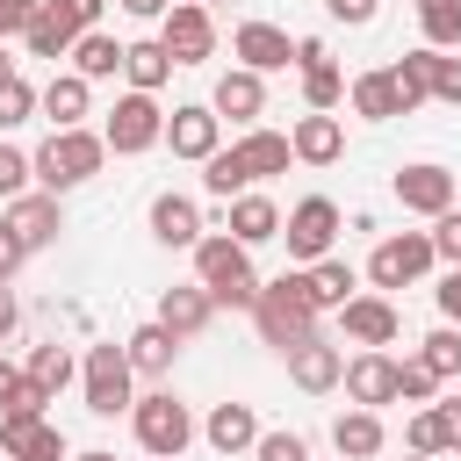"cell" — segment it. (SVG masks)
Segmentation results:
<instances>
[{
  "instance_id": "6da1fadb",
  "label": "cell",
  "mask_w": 461,
  "mask_h": 461,
  "mask_svg": "<svg viewBox=\"0 0 461 461\" xmlns=\"http://www.w3.org/2000/svg\"><path fill=\"white\" fill-rule=\"evenodd\" d=\"M252 317H259V339H267V346H281V353L310 346V339H317V295H310V274H281V281H267Z\"/></svg>"
},
{
  "instance_id": "7a4b0ae2",
  "label": "cell",
  "mask_w": 461,
  "mask_h": 461,
  "mask_svg": "<svg viewBox=\"0 0 461 461\" xmlns=\"http://www.w3.org/2000/svg\"><path fill=\"white\" fill-rule=\"evenodd\" d=\"M194 274H202V288L216 295V310H259V281H252V267H245V245H238L230 230L194 245Z\"/></svg>"
},
{
  "instance_id": "3957f363",
  "label": "cell",
  "mask_w": 461,
  "mask_h": 461,
  "mask_svg": "<svg viewBox=\"0 0 461 461\" xmlns=\"http://www.w3.org/2000/svg\"><path fill=\"white\" fill-rule=\"evenodd\" d=\"M101 158H108V137H94V130H50V144L36 151V180H43V194H65V187L94 180Z\"/></svg>"
},
{
  "instance_id": "277c9868",
  "label": "cell",
  "mask_w": 461,
  "mask_h": 461,
  "mask_svg": "<svg viewBox=\"0 0 461 461\" xmlns=\"http://www.w3.org/2000/svg\"><path fill=\"white\" fill-rule=\"evenodd\" d=\"M130 425H137V447L144 454H158V461H180V447L194 439V418H187V403L180 396H137V411H130Z\"/></svg>"
},
{
  "instance_id": "5b68a950",
  "label": "cell",
  "mask_w": 461,
  "mask_h": 461,
  "mask_svg": "<svg viewBox=\"0 0 461 461\" xmlns=\"http://www.w3.org/2000/svg\"><path fill=\"white\" fill-rule=\"evenodd\" d=\"M130 353L122 346H86V367H79V382H86V411L94 418H115V411H137L130 403Z\"/></svg>"
},
{
  "instance_id": "8992f818",
  "label": "cell",
  "mask_w": 461,
  "mask_h": 461,
  "mask_svg": "<svg viewBox=\"0 0 461 461\" xmlns=\"http://www.w3.org/2000/svg\"><path fill=\"white\" fill-rule=\"evenodd\" d=\"M432 259H439V252H432V230H396V238H382V245H375L367 281H375V288H411Z\"/></svg>"
},
{
  "instance_id": "52a82bcc",
  "label": "cell",
  "mask_w": 461,
  "mask_h": 461,
  "mask_svg": "<svg viewBox=\"0 0 461 461\" xmlns=\"http://www.w3.org/2000/svg\"><path fill=\"white\" fill-rule=\"evenodd\" d=\"M101 137H108V151L130 158V151H151V144L166 137V115H158L151 94H122V101L108 108V130H101Z\"/></svg>"
},
{
  "instance_id": "ba28073f",
  "label": "cell",
  "mask_w": 461,
  "mask_h": 461,
  "mask_svg": "<svg viewBox=\"0 0 461 461\" xmlns=\"http://www.w3.org/2000/svg\"><path fill=\"white\" fill-rule=\"evenodd\" d=\"M281 238H288V252H295V259H310V267H317V259L331 252V238H339V209H331L324 194H310V202H295V209L281 216Z\"/></svg>"
},
{
  "instance_id": "9c48e42d",
  "label": "cell",
  "mask_w": 461,
  "mask_h": 461,
  "mask_svg": "<svg viewBox=\"0 0 461 461\" xmlns=\"http://www.w3.org/2000/svg\"><path fill=\"white\" fill-rule=\"evenodd\" d=\"M158 43L173 50V65H202V58L216 50V22H209V7H173V14L158 22Z\"/></svg>"
},
{
  "instance_id": "30bf717a",
  "label": "cell",
  "mask_w": 461,
  "mask_h": 461,
  "mask_svg": "<svg viewBox=\"0 0 461 461\" xmlns=\"http://www.w3.org/2000/svg\"><path fill=\"white\" fill-rule=\"evenodd\" d=\"M396 202H403L411 216H447V209H454V173L432 166V158H425V166H403V173H396Z\"/></svg>"
},
{
  "instance_id": "8fae6325",
  "label": "cell",
  "mask_w": 461,
  "mask_h": 461,
  "mask_svg": "<svg viewBox=\"0 0 461 461\" xmlns=\"http://www.w3.org/2000/svg\"><path fill=\"white\" fill-rule=\"evenodd\" d=\"M339 324H346V339H353V346H367V353H382V346L403 331V317H396V303H389V295H353V303L339 310Z\"/></svg>"
},
{
  "instance_id": "7c38bea8",
  "label": "cell",
  "mask_w": 461,
  "mask_h": 461,
  "mask_svg": "<svg viewBox=\"0 0 461 461\" xmlns=\"http://www.w3.org/2000/svg\"><path fill=\"white\" fill-rule=\"evenodd\" d=\"M216 130H223V115L202 108V101L166 115V144H173V158H202V166H209V158H216Z\"/></svg>"
},
{
  "instance_id": "4fadbf2b",
  "label": "cell",
  "mask_w": 461,
  "mask_h": 461,
  "mask_svg": "<svg viewBox=\"0 0 461 461\" xmlns=\"http://www.w3.org/2000/svg\"><path fill=\"white\" fill-rule=\"evenodd\" d=\"M7 230H14L29 252L58 245V230H65V209H58V194H22V202H7Z\"/></svg>"
},
{
  "instance_id": "5bb4252c",
  "label": "cell",
  "mask_w": 461,
  "mask_h": 461,
  "mask_svg": "<svg viewBox=\"0 0 461 461\" xmlns=\"http://www.w3.org/2000/svg\"><path fill=\"white\" fill-rule=\"evenodd\" d=\"M288 382H295L303 396H324V389H339V382H346V353H339V346H324V339H310V346H295V353H288Z\"/></svg>"
},
{
  "instance_id": "9a60e30c",
  "label": "cell",
  "mask_w": 461,
  "mask_h": 461,
  "mask_svg": "<svg viewBox=\"0 0 461 461\" xmlns=\"http://www.w3.org/2000/svg\"><path fill=\"white\" fill-rule=\"evenodd\" d=\"M0 454L7 461H65V432L43 418H0Z\"/></svg>"
},
{
  "instance_id": "2e32d148",
  "label": "cell",
  "mask_w": 461,
  "mask_h": 461,
  "mask_svg": "<svg viewBox=\"0 0 461 461\" xmlns=\"http://www.w3.org/2000/svg\"><path fill=\"white\" fill-rule=\"evenodd\" d=\"M230 50L245 58V72H281V65H295V43H288L274 22H245V29L230 36Z\"/></svg>"
},
{
  "instance_id": "e0dca14e",
  "label": "cell",
  "mask_w": 461,
  "mask_h": 461,
  "mask_svg": "<svg viewBox=\"0 0 461 461\" xmlns=\"http://www.w3.org/2000/svg\"><path fill=\"white\" fill-rule=\"evenodd\" d=\"M151 238L173 245V252H180V245L194 252V245H202V209H194L187 194H158V202H151Z\"/></svg>"
},
{
  "instance_id": "ac0fdd59",
  "label": "cell",
  "mask_w": 461,
  "mask_h": 461,
  "mask_svg": "<svg viewBox=\"0 0 461 461\" xmlns=\"http://www.w3.org/2000/svg\"><path fill=\"white\" fill-rule=\"evenodd\" d=\"M209 317H216V295H209L202 281H194V288H166V295H158V324H166L173 339H194Z\"/></svg>"
},
{
  "instance_id": "d6986e66",
  "label": "cell",
  "mask_w": 461,
  "mask_h": 461,
  "mask_svg": "<svg viewBox=\"0 0 461 461\" xmlns=\"http://www.w3.org/2000/svg\"><path fill=\"white\" fill-rule=\"evenodd\" d=\"M346 396H353L360 411L396 403V360H389V353H360V360L346 367Z\"/></svg>"
},
{
  "instance_id": "ffe728a7",
  "label": "cell",
  "mask_w": 461,
  "mask_h": 461,
  "mask_svg": "<svg viewBox=\"0 0 461 461\" xmlns=\"http://www.w3.org/2000/svg\"><path fill=\"white\" fill-rule=\"evenodd\" d=\"M202 432H209L216 454H252V447H259V418H252V403H216Z\"/></svg>"
},
{
  "instance_id": "44dd1931",
  "label": "cell",
  "mask_w": 461,
  "mask_h": 461,
  "mask_svg": "<svg viewBox=\"0 0 461 461\" xmlns=\"http://www.w3.org/2000/svg\"><path fill=\"white\" fill-rule=\"evenodd\" d=\"M86 86H94V79H79V72H58V79L43 86V101H36V108L50 115V130H79V122H86V101H94Z\"/></svg>"
},
{
  "instance_id": "7402d4cb",
  "label": "cell",
  "mask_w": 461,
  "mask_h": 461,
  "mask_svg": "<svg viewBox=\"0 0 461 461\" xmlns=\"http://www.w3.org/2000/svg\"><path fill=\"white\" fill-rule=\"evenodd\" d=\"M209 108H216V115H230V122H252V115L267 108L259 72H245V65H238V72H223V79H216V94H209Z\"/></svg>"
},
{
  "instance_id": "603a6c76",
  "label": "cell",
  "mask_w": 461,
  "mask_h": 461,
  "mask_svg": "<svg viewBox=\"0 0 461 461\" xmlns=\"http://www.w3.org/2000/svg\"><path fill=\"white\" fill-rule=\"evenodd\" d=\"M331 447H339V461H367V454H382V418L375 411H339L331 418Z\"/></svg>"
},
{
  "instance_id": "cb8c5ba5",
  "label": "cell",
  "mask_w": 461,
  "mask_h": 461,
  "mask_svg": "<svg viewBox=\"0 0 461 461\" xmlns=\"http://www.w3.org/2000/svg\"><path fill=\"white\" fill-rule=\"evenodd\" d=\"M288 144H295V158H303V166H331V158L346 151V130H339V115H303Z\"/></svg>"
},
{
  "instance_id": "d4e9b609",
  "label": "cell",
  "mask_w": 461,
  "mask_h": 461,
  "mask_svg": "<svg viewBox=\"0 0 461 461\" xmlns=\"http://www.w3.org/2000/svg\"><path fill=\"white\" fill-rule=\"evenodd\" d=\"M230 238L252 252V245H267V238H281V209L267 202V194H238L230 202Z\"/></svg>"
},
{
  "instance_id": "484cf974",
  "label": "cell",
  "mask_w": 461,
  "mask_h": 461,
  "mask_svg": "<svg viewBox=\"0 0 461 461\" xmlns=\"http://www.w3.org/2000/svg\"><path fill=\"white\" fill-rule=\"evenodd\" d=\"M122 353H130V367H137V375H166V367H173V353H180V339L151 317V324H137V331L122 339Z\"/></svg>"
},
{
  "instance_id": "4316f807",
  "label": "cell",
  "mask_w": 461,
  "mask_h": 461,
  "mask_svg": "<svg viewBox=\"0 0 461 461\" xmlns=\"http://www.w3.org/2000/svg\"><path fill=\"white\" fill-rule=\"evenodd\" d=\"M79 36H86V29H79L58 0H43V14H36V29H29V58H65Z\"/></svg>"
},
{
  "instance_id": "83f0119b",
  "label": "cell",
  "mask_w": 461,
  "mask_h": 461,
  "mask_svg": "<svg viewBox=\"0 0 461 461\" xmlns=\"http://www.w3.org/2000/svg\"><path fill=\"white\" fill-rule=\"evenodd\" d=\"M122 58H130V43H115L108 29H86L72 43V72L79 79H108V72H122Z\"/></svg>"
},
{
  "instance_id": "f1b7e54d",
  "label": "cell",
  "mask_w": 461,
  "mask_h": 461,
  "mask_svg": "<svg viewBox=\"0 0 461 461\" xmlns=\"http://www.w3.org/2000/svg\"><path fill=\"white\" fill-rule=\"evenodd\" d=\"M238 158H245V173H252V180H267V173H288L295 144H288L281 130H245V137H238Z\"/></svg>"
},
{
  "instance_id": "f546056e",
  "label": "cell",
  "mask_w": 461,
  "mask_h": 461,
  "mask_svg": "<svg viewBox=\"0 0 461 461\" xmlns=\"http://www.w3.org/2000/svg\"><path fill=\"white\" fill-rule=\"evenodd\" d=\"M122 72H130V94H158V86L173 79V50H166L158 36H151V43H130Z\"/></svg>"
},
{
  "instance_id": "4dcf8cb0",
  "label": "cell",
  "mask_w": 461,
  "mask_h": 461,
  "mask_svg": "<svg viewBox=\"0 0 461 461\" xmlns=\"http://www.w3.org/2000/svg\"><path fill=\"white\" fill-rule=\"evenodd\" d=\"M353 115H367V122H389V115H403V101H396L389 72H360V79H353Z\"/></svg>"
},
{
  "instance_id": "1f68e13d",
  "label": "cell",
  "mask_w": 461,
  "mask_h": 461,
  "mask_svg": "<svg viewBox=\"0 0 461 461\" xmlns=\"http://www.w3.org/2000/svg\"><path fill=\"white\" fill-rule=\"evenodd\" d=\"M303 101H310V115H331V108L346 101V79H339V65H331V58L303 65Z\"/></svg>"
},
{
  "instance_id": "d6a6232c",
  "label": "cell",
  "mask_w": 461,
  "mask_h": 461,
  "mask_svg": "<svg viewBox=\"0 0 461 461\" xmlns=\"http://www.w3.org/2000/svg\"><path fill=\"white\" fill-rule=\"evenodd\" d=\"M425 65H432V50H411V58H396V65H389V86H396L403 115H411L418 101H432V79H425Z\"/></svg>"
},
{
  "instance_id": "836d02e7",
  "label": "cell",
  "mask_w": 461,
  "mask_h": 461,
  "mask_svg": "<svg viewBox=\"0 0 461 461\" xmlns=\"http://www.w3.org/2000/svg\"><path fill=\"white\" fill-rule=\"evenodd\" d=\"M310 295H317V310H346L353 303V267L346 259H317L310 267Z\"/></svg>"
},
{
  "instance_id": "e575fe53",
  "label": "cell",
  "mask_w": 461,
  "mask_h": 461,
  "mask_svg": "<svg viewBox=\"0 0 461 461\" xmlns=\"http://www.w3.org/2000/svg\"><path fill=\"white\" fill-rule=\"evenodd\" d=\"M418 22H425V50H461V0H425Z\"/></svg>"
},
{
  "instance_id": "d590c367",
  "label": "cell",
  "mask_w": 461,
  "mask_h": 461,
  "mask_svg": "<svg viewBox=\"0 0 461 461\" xmlns=\"http://www.w3.org/2000/svg\"><path fill=\"white\" fill-rule=\"evenodd\" d=\"M418 367H432L439 382H454V375H461V331H454V324L425 331V339H418Z\"/></svg>"
},
{
  "instance_id": "8d00e7d4",
  "label": "cell",
  "mask_w": 461,
  "mask_h": 461,
  "mask_svg": "<svg viewBox=\"0 0 461 461\" xmlns=\"http://www.w3.org/2000/svg\"><path fill=\"white\" fill-rule=\"evenodd\" d=\"M202 187H209V194H223V202H238V194L252 187V173H245V158H238V144H230V151H216V158L202 166Z\"/></svg>"
},
{
  "instance_id": "74e56055",
  "label": "cell",
  "mask_w": 461,
  "mask_h": 461,
  "mask_svg": "<svg viewBox=\"0 0 461 461\" xmlns=\"http://www.w3.org/2000/svg\"><path fill=\"white\" fill-rule=\"evenodd\" d=\"M29 382H36L43 396H58V389L72 382V353H65V346H36V353H29Z\"/></svg>"
},
{
  "instance_id": "f35d334b",
  "label": "cell",
  "mask_w": 461,
  "mask_h": 461,
  "mask_svg": "<svg viewBox=\"0 0 461 461\" xmlns=\"http://www.w3.org/2000/svg\"><path fill=\"white\" fill-rule=\"evenodd\" d=\"M36 101H43V94H36V86H29L22 72H14V79L0 86V130H22V122L36 115Z\"/></svg>"
},
{
  "instance_id": "ab89813d",
  "label": "cell",
  "mask_w": 461,
  "mask_h": 461,
  "mask_svg": "<svg viewBox=\"0 0 461 461\" xmlns=\"http://www.w3.org/2000/svg\"><path fill=\"white\" fill-rule=\"evenodd\" d=\"M432 396H439V375L418 360H396V403H432Z\"/></svg>"
},
{
  "instance_id": "60d3db41",
  "label": "cell",
  "mask_w": 461,
  "mask_h": 461,
  "mask_svg": "<svg viewBox=\"0 0 461 461\" xmlns=\"http://www.w3.org/2000/svg\"><path fill=\"white\" fill-rule=\"evenodd\" d=\"M29 173H36V158L14 151V144H0V202H22L29 194Z\"/></svg>"
},
{
  "instance_id": "b9f144b4",
  "label": "cell",
  "mask_w": 461,
  "mask_h": 461,
  "mask_svg": "<svg viewBox=\"0 0 461 461\" xmlns=\"http://www.w3.org/2000/svg\"><path fill=\"white\" fill-rule=\"evenodd\" d=\"M403 447H411V454H425V461H432V454H447V432H439V411H418V418L403 425Z\"/></svg>"
},
{
  "instance_id": "7bdbcfd3",
  "label": "cell",
  "mask_w": 461,
  "mask_h": 461,
  "mask_svg": "<svg viewBox=\"0 0 461 461\" xmlns=\"http://www.w3.org/2000/svg\"><path fill=\"white\" fill-rule=\"evenodd\" d=\"M425 79H432V101H447V108H461V58H447V50H432V65H425Z\"/></svg>"
},
{
  "instance_id": "ee69618b",
  "label": "cell",
  "mask_w": 461,
  "mask_h": 461,
  "mask_svg": "<svg viewBox=\"0 0 461 461\" xmlns=\"http://www.w3.org/2000/svg\"><path fill=\"white\" fill-rule=\"evenodd\" d=\"M252 461H310V439L303 432H259Z\"/></svg>"
},
{
  "instance_id": "f6af8a7d",
  "label": "cell",
  "mask_w": 461,
  "mask_h": 461,
  "mask_svg": "<svg viewBox=\"0 0 461 461\" xmlns=\"http://www.w3.org/2000/svg\"><path fill=\"white\" fill-rule=\"evenodd\" d=\"M36 14H43V0H0V43H7V36H29Z\"/></svg>"
},
{
  "instance_id": "bcb514c9",
  "label": "cell",
  "mask_w": 461,
  "mask_h": 461,
  "mask_svg": "<svg viewBox=\"0 0 461 461\" xmlns=\"http://www.w3.org/2000/svg\"><path fill=\"white\" fill-rule=\"evenodd\" d=\"M432 252L461 267V209H447V216H432Z\"/></svg>"
},
{
  "instance_id": "7dc6e473",
  "label": "cell",
  "mask_w": 461,
  "mask_h": 461,
  "mask_svg": "<svg viewBox=\"0 0 461 461\" xmlns=\"http://www.w3.org/2000/svg\"><path fill=\"white\" fill-rule=\"evenodd\" d=\"M22 259H29V245H22V238L7 230V216H0V281H7V274H14Z\"/></svg>"
},
{
  "instance_id": "c3c4849f",
  "label": "cell",
  "mask_w": 461,
  "mask_h": 461,
  "mask_svg": "<svg viewBox=\"0 0 461 461\" xmlns=\"http://www.w3.org/2000/svg\"><path fill=\"white\" fill-rule=\"evenodd\" d=\"M432 411H439V432H447V447H461V396H439Z\"/></svg>"
},
{
  "instance_id": "681fc988",
  "label": "cell",
  "mask_w": 461,
  "mask_h": 461,
  "mask_svg": "<svg viewBox=\"0 0 461 461\" xmlns=\"http://www.w3.org/2000/svg\"><path fill=\"white\" fill-rule=\"evenodd\" d=\"M324 7H331L339 22H353V29H367V22H375V0H324Z\"/></svg>"
},
{
  "instance_id": "f907efd6",
  "label": "cell",
  "mask_w": 461,
  "mask_h": 461,
  "mask_svg": "<svg viewBox=\"0 0 461 461\" xmlns=\"http://www.w3.org/2000/svg\"><path fill=\"white\" fill-rule=\"evenodd\" d=\"M439 310H447V324L461 331V267H454V274L439 281Z\"/></svg>"
},
{
  "instance_id": "816d5d0a",
  "label": "cell",
  "mask_w": 461,
  "mask_h": 461,
  "mask_svg": "<svg viewBox=\"0 0 461 461\" xmlns=\"http://www.w3.org/2000/svg\"><path fill=\"white\" fill-rule=\"evenodd\" d=\"M122 14H137V22H166L173 0H122Z\"/></svg>"
},
{
  "instance_id": "f5cc1de1",
  "label": "cell",
  "mask_w": 461,
  "mask_h": 461,
  "mask_svg": "<svg viewBox=\"0 0 461 461\" xmlns=\"http://www.w3.org/2000/svg\"><path fill=\"white\" fill-rule=\"evenodd\" d=\"M22 382H29V367H7V360H0V411L22 396Z\"/></svg>"
},
{
  "instance_id": "db71d44e",
  "label": "cell",
  "mask_w": 461,
  "mask_h": 461,
  "mask_svg": "<svg viewBox=\"0 0 461 461\" xmlns=\"http://www.w3.org/2000/svg\"><path fill=\"white\" fill-rule=\"evenodd\" d=\"M58 7H65L79 29H94V14H101V0H58Z\"/></svg>"
},
{
  "instance_id": "11a10c76",
  "label": "cell",
  "mask_w": 461,
  "mask_h": 461,
  "mask_svg": "<svg viewBox=\"0 0 461 461\" xmlns=\"http://www.w3.org/2000/svg\"><path fill=\"white\" fill-rule=\"evenodd\" d=\"M14 324H22V303H14V295H7V281H0V339H7Z\"/></svg>"
},
{
  "instance_id": "9f6ffc18",
  "label": "cell",
  "mask_w": 461,
  "mask_h": 461,
  "mask_svg": "<svg viewBox=\"0 0 461 461\" xmlns=\"http://www.w3.org/2000/svg\"><path fill=\"white\" fill-rule=\"evenodd\" d=\"M7 79H14V58H7V43H0V86H7Z\"/></svg>"
},
{
  "instance_id": "6f0895ef",
  "label": "cell",
  "mask_w": 461,
  "mask_h": 461,
  "mask_svg": "<svg viewBox=\"0 0 461 461\" xmlns=\"http://www.w3.org/2000/svg\"><path fill=\"white\" fill-rule=\"evenodd\" d=\"M72 461H115V454H108V447H86V454H72Z\"/></svg>"
},
{
  "instance_id": "680465c9",
  "label": "cell",
  "mask_w": 461,
  "mask_h": 461,
  "mask_svg": "<svg viewBox=\"0 0 461 461\" xmlns=\"http://www.w3.org/2000/svg\"><path fill=\"white\" fill-rule=\"evenodd\" d=\"M403 461H425V454H403Z\"/></svg>"
},
{
  "instance_id": "91938a15",
  "label": "cell",
  "mask_w": 461,
  "mask_h": 461,
  "mask_svg": "<svg viewBox=\"0 0 461 461\" xmlns=\"http://www.w3.org/2000/svg\"><path fill=\"white\" fill-rule=\"evenodd\" d=\"M151 461H158V454H151Z\"/></svg>"
},
{
  "instance_id": "94428289",
  "label": "cell",
  "mask_w": 461,
  "mask_h": 461,
  "mask_svg": "<svg viewBox=\"0 0 461 461\" xmlns=\"http://www.w3.org/2000/svg\"><path fill=\"white\" fill-rule=\"evenodd\" d=\"M202 7H209V0H202Z\"/></svg>"
},
{
  "instance_id": "6125c7cd",
  "label": "cell",
  "mask_w": 461,
  "mask_h": 461,
  "mask_svg": "<svg viewBox=\"0 0 461 461\" xmlns=\"http://www.w3.org/2000/svg\"><path fill=\"white\" fill-rule=\"evenodd\" d=\"M418 7H425V0H418Z\"/></svg>"
}]
</instances>
